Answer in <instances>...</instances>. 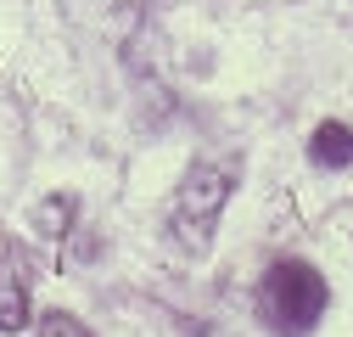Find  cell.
<instances>
[{"mask_svg": "<svg viewBox=\"0 0 353 337\" xmlns=\"http://www.w3.org/2000/svg\"><path fill=\"white\" fill-rule=\"evenodd\" d=\"M331 304V292L320 281L314 264H303V259H281L270 264V276H263V315H270V326L303 337L308 326H314Z\"/></svg>", "mask_w": 353, "mask_h": 337, "instance_id": "1", "label": "cell"}, {"mask_svg": "<svg viewBox=\"0 0 353 337\" xmlns=\"http://www.w3.org/2000/svg\"><path fill=\"white\" fill-rule=\"evenodd\" d=\"M308 152H314V163L342 168V163H353V130H347V124H320L314 141H308Z\"/></svg>", "mask_w": 353, "mask_h": 337, "instance_id": "4", "label": "cell"}, {"mask_svg": "<svg viewBox=\"0 0 353 337\" xmlns=\"http://www.w3.org/2000/svg\"><path fill=\"white\" fill-rule=\"evenodd\" d=\"M230 168H196V175L185 180V197H180V214H174V225H180V242L185 247H208V231H213V214L225 208L230 197Z\"/></svg>", "mask_w": 353, "mask_h": 337, "instance_id": "2", "label": "cell"}, {"mask_svg": "<svg viewBox=\"0 0 353 337\" xmlns=\"http://www.w3.org/2000/svg\"><path fill=\"white\" fill-rule=\"evenodd\" d=\"M28 320V270L12 247H0V331H17Z\"/></svg>", "mask_w": 353, "mask_h": 337, "instance_id": "3", "label": "cell"}, {"mask_svg": "<svg viewBox=\"0 0 353 337\" xmlns=\"http://www.w3.org/2000/svg\"><path fill=\"white\" fill-rule=\"evenodd\" d=\"M39 337H96V331L84 326L79 315H62V309H57V315H46V320H39Z\"/></svg>", "mask_w": 353, "mask_h": 337, "instance_id": "5", "label": "cell"}]
</instances>
